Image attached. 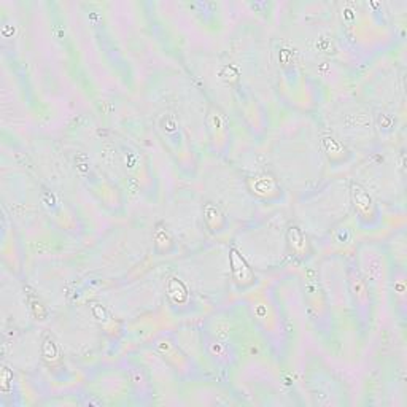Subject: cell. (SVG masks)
Returning <instances> with one entry per match:
<instances>
[{"label": "cell", "instance_id": "1", "mask_svg": "<svg viewBox=\"0 0 407 407\" xmlns=\"http://www.w3.org/2000/svg\"><path fill=\"white\" fill-rule=\"evenodd\" d=\"M350 202L360 228L374 229L381 224L382 213L379 204L361 183H356V181L350 183Z\"/></svg>", "mask_w": 407, "mask_h": 407}, {"label": "cell", "instance_id": "2", "mask_svg": "<svg viewBox=\"0 0 407 407\" xmlns=\"http://www.w3.org/2000/svg\"><path fill=\"white\" fill-rule=\"evenodd\" d=\"M245 186L249 194L260 202L274 204L282 201L285 196V191L279 178L272 172H267V170L249 175L245 178Z\"/></svg>", "mask_w": 407, "mask_h": 407}, {"label": "cell", "instance_id": "3", "mask_svg": "<svg viewBox=\"0 0 407 407\" xmlns=\"http://www.w3.org/2000/svg\"><path fill=\"white\" fill-rule=\"evenodd\" d=\"M229 269H231V279L238 291H247L255 287L258 283V276L253 271L250 263L245 260L238 247H229Z\"/></svg>", "mask_w": 407, "mask_h": 407}, {"label": "cell", "instance_id": "4", "mask_svg": "<svg viewBox=\"0 0 407 407\" xmlns=\"http://www.w3.org/2000/svg\"><path fill=\"white\" fill-rule=\"evenodd\" d=\"M285 245L287 253L296 261L306 263L313 256V247L309 235L296 222H290L285 229Z\"/></svg>", "mask_w": 407, "mask_h": 407}, {"label": "cell", "instance_id": "5", "mask_svg": "<svg viewBox=\"0 0 407 407\" xmlns=\"http://www.w3.org/2000/svg\"><path fill=\"white\" fill-rule=\"evenodd\" d=\"M40 358L43 365L48 367V371L53 372L54 376H58L59 372H65L63 349H60L59 342L53 334L47 333L43 335L40 345Z\"/></svg>", "mask_w": 407, "mask_h": 407}, {"label": "cell", "instance_id": "6", "mask_svg": "<svg viewBox=\"0 0 407 407\" xmlns=\"http://www.w3.org/2000/svg\"><path fill=\"white\" fill-rule=\"evenodd\" d=\"M166 296L170 307L177 310L188 309L191 304V293L183 280L172 276L166 283Z\"/></svg>", "mask_w": 407, "mask_h": 407}, {"label": "cell", "instance_id": "7", "mask_svg": "<svg viewBox=\"0 0 407 407\" xmlns=\"http://www.w3.org/2000/svg\"><path fill=\"white\" fill-rule=\"evenodd\" d=\"M202 219L206 228L212 234H219L228 228V219L224 212L213 201H206L202 204Z\"/></svg>", "mask_w": 407, "mask_h": 407}, {"label": "cell", "instance_id": "8", "mask_svg": "<svg viewBox=\"0 0 407 407\" xmlns=\"http://www.w3.org/2000/svg\"><path fill=\"white\" fill-rule=\"evenodd\" d=\"M320 144L324 156H326V159L333 164V166H339V164L345 163L350 158V151L345 148V145L338 139V137H334L331 134L323 135Z\"/></svg>", "mask_w": 407, "mask_h": 407}, {"label": "cell", "instance_id": "9", "mask_svg": "<svg viewBox=\"0 0 407 407\" xmlns=\"http://www.w3.org/2000/svg\"><path fill=\"white\" fill-rule=\"evenodd\" d=\"M207 117V124H208V132L212 134V140L217 142V145L222 144V142H226L228 135V119L224 117V113L218 107H210L208 110Z\"/></svg>", "mask_w": 407, "mask_h": 407}, {"label": "cell", "instance_id": "10", "mask_svg": "<svg viewBox=\"0 0 407 407\" xmlns=\"http://www.w3.org/2000/svg\"><path fill=\"white\" fill-rule=\"evenodd\" d=\"M175 247V239L172 231L167 228L166 223L158 222L153 231V250L158 256H166Z\"/></svg>", "mask_w": 407, "mask_h": 407}, {"label": "cell", "instance_id": "11", "mask_svg": "<svg viewBox=\"0 0 407 407\" xmlns=\"http://www.w3.org/2000/svg\"><path fill=\"white\" fill-rule=\"evenodd\" d=\"M24 296H26V302L29 306V310L32 313V317L35 318L38 322H45L49 312L48 307L43 299L38 296L37 291L31 287V285H24Z\"/></svg>", "mask_w": 407, "mask_h": 407}, {"label": "cell", "instance_id": "12", "mask_svg": "<svg viewBox=\"0 0 407 407\" xmlns=\"http://www.w3.org/2000/svg\"><path fill=\"white\" fill-rule=\"evenodd\" d=\"M207 354L218 366H231V361H233V350H231L226 342H222V340H208Z\"/></svg>", "mask_w": 407, "mask_h": 407}, {"label": "cell", "instance_id": "13", "mask_svg": "<svg viewBox=\"0 0 407 407\" xmlns=\"http://www.w3.org/2000/svg\"><path fill=\"white\" fill-rule=\"evenodd\" d=\"M349 282L354 301L358 304V307H367V302H369V288H367L366 280L360 276V272H351Z\"/></svg>", "mask_w": 407, "mask_h": 407}, {"label": "cell", "instance_id": "14", "mask_svg": "<svg viewBox=\"0 0 407 407\" xmlns=\"http://www.w3.org/2000/svg\"><path fill=\"white\" fill-rule=\"evenodd\" d=\"M91 312H92V317L96 318V322L102 326L103 331H106V333L117 331V326H115V324H117V322H115V318L112 317V313H110L106 309V307L101 306V304H96V306H92Z\"/></svg>", "mask_w": 407, "mask_h": 407}, {"label": "cell", "instance_id": "15", "mask_svg": "<svg viewBox=\"0 0 407 407\" xmlns=\"http://www.w3.org/2000/svg\"><path fill=\"white\" fill-rule=\"evenodd\" d=\"M354 239V231L350 226L338 228L334 231V244L338 245H347Z\"/></svg>", "mask_w": 407, "mask_h": 407}, {"label": "cell", "instance_id": "16", "mask_svg": "<svg viewBox=\"0 0 407 407\" xmlns=\"http://www.w3.org/2000/svg\"><path fill=\"white\" fill-rule=\"evenodd\" d=\"M132 385H135L140 390H144L148 385V377L142 367H134V371H132Z\"/></svg>", "mask_w": 407, "mask_h": 407}]
</instances>
